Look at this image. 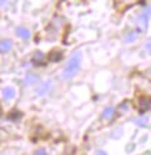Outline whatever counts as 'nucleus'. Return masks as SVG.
I'll use <instances>...</instances> for the list:
<instances>
[{
	"mask_svg": "<svg viewBox=\"0 0 151 155\" xmlns=\"http://www.w3.org/2000/svg\"><path fill=\"white\" fill-rule=\"evenodd\" d=\"M81 62H82V53L80 50H77V52H74L73 54L69 57L67 66H65L64 71L62 73L63 80H71L72 77H74L77 74V72L80 71Z\"/></svg>",
	"mask_w": 151,
	"mask_h": 155,
	"instance_id": "f257e3e1",
	"label": "nucleus"
},
{
	"mask_svg": "<svg viewBox=\"0 0 151 155\" xmlns=\"http://www.w3.org/2000/svg\"><path fill=\"white\" fill-rule=\"evenodd\" d=\"M151 19V6H147L145 10L138 15L136 23L140 27L141 30H146L147 29V24H149V20Z\"/></svg>",
	"mask_w": 151,
	"mask_h": 155,
	"instance_id": "f03ea898",
	"label": "nucleus"
},
{
	"mask_svg": "<svg viewBox=\"0 0 151 155\" xmlns=\"http://www.w3.org/2000/svg\"><path fill=\"white\" fill-rule=\"evenodd\" d=\"M137 106L141 112L147 111L151 107V96H140L137 99Z\"/></svg>",
	"mask_w": 151,
	"mask_h": 155,
	"instance_id": "7ed1b4c3",
	"label": "nucleus"
},
{
	"mask_svg": "<svg viewBox=\"0 0 151 155\" xmlns=\"http://www.w3.org/2000/svg\"><path fill=\"white\" fill-rule=\"evenodd\" d=\"M48 58H49V61H52V62H59L63 58V52L61 49H53L49 52Z\"/></svg>",
	"mask_w": 151,
	"mask_h": 155,
	"instance_id": "20e7f679",
	"label": "nucleus"
},
{
	"mask_svg": "<svg viewBox=\"0 0 151 155\" xmlns=\"http://www.w3.org/2000/svg\"><path fill=\"white\" fill-rule=\"evenodd\" d=\"M13 48V43L10 39H4L0 42V53H8Z\"/></svg>",
	"mask_w": 151,
	"mask_h": 155,
	"instance_id": "39448f33",
	"label": "nucleus"
},
{
	"mask_svg": "<svg viewBox=\"0 0 151 155\" xmlns=\"http://www.w3.org/2000/svg\"><path fill=\"white\" fill-rule=\"evenodd\" d=\"M17 34L18 37H20L21 39H28V38L30 37V32L29 29H27V28H23V27H19L17 29Z\"/></svg>",
	"mask_w": 151,
	"mask_h": 155,
	"instance_id": "423d86ee",
	"label": "nucleus"
},
{
	"mask_svg": "<svg viewBox=\"0 0 151 155\" xmlns=\"http://www.w3.org/2000/svg\"><path fill=\"white\" fill-rule=\"evenodd\" d=\"M3 95H4V99L5 100H11L15 97V90L11 87H8L3 91Z\"/></svg>",
	"mask_w": 151,
	"mask_h": 155,
	"instance_id": "0eeeda50",
	"label": "nucleus"
},
{
	"mask_svg": "<svg viewBox=\"0 0 151 155\" xmlns=\"http://www.w3.org/2000/svg\"><path fill=\"white\" fill-rule=\"evenodd\" d=\"M50 88H52V83H50V82H45V83H43L42 86L38 88V93L39 95H45V93H48L50 91Z\"/></svg>",
	"mask_w": 151,
	"mask_h": 155,
	"instance_id": "6e6552de",
	"label": "nucleus"
},
{
	"mask_svg": "<svg viewBox=\"0 0 151 155\" xmlns=\"http://www.w3.org/2000/svg\"><path fill=\"white\" fill-rule=\"evenodd\" d=\"M113 115H115V109H112V107H107V109L103 111L102 113V117L103 119H107V120H111L113 117Z\"/></svg>",
	"mask_w": 151,
	"mask_h": 155,
	"instance_id": "1a4fd4ad",
	"label": "nucleus"
},
{
	"mask_svg": "<svg viewBox=\"0 0 151 155\" xmlns=\"http://www.w3.org/2000/svg\"><path fill=\"white\" fill-rule=\"evenodd\" d=\"M44 58H45V56H44L42 52H35L34 53L33 61H34V63H37V64H40V63H43Z\"/></svg>",
	"mask_w": 151,
	"mask_h": 155,
	"instance_id": "9d476101",
	"label": "nucleus"
},
{
	"mask_svg": "<svg viewBox=\"0 0 151 155\" xmlns=\"http://www.w3.org/2000/svg\"><path fill=\"white\" fill-rule=\"evenodd\" d=\"M137 39V33L136 32H131L130 34L125 37V43H131V42H135Z\"/></svg>",
	"mask_w": 151,
	"mask_h": 155,
	"instance_id": "9b49d317",
	"label": "nucleus"
},
{
	"mask_svg": "<svg viewBox=\"0 0 151 155\" xmlns=\"http://www.w3.org/2000/svg\"><path fill=\"white\" fill-rule=\"evenodd\" d=\"M118 109L121 112H127L128 110H130V102H128V101H124V102L118 106Z\"/></svg>",
	"mask_w": 151,
	"mask_h": 155,
	"instance_id": "f8f14e48",
	"label": "nucleus"
},
{
	"mask_svg": "<svg viewBox=\"0 0 151 155\" xmlns=\"http://www.w3.org/2000/svg\"><path fill=\"white\" fill-rule=\"evenodd\" d=\"M38 80L37 76H33V74H28V78H27V82L28 83H33V82H35Z\"/></svg>",
	"mask_w": 151,
	"mask_h": 155,
	"instance_id": "ddd939ff",
	"label": "nucleus"
},
{
	"mask_svg": "<svg viewBox=\"0 0 151 155\" xmlns=\"http://www.w3.org/2000/svg\"><path fill=\"white\" fill-rule=\"evenodd\" d=\"M145 48H146L147 52H150V53H151V39H150L146 44H145Z\"/></svg>",
	"mask_w": 151,
	"mask_h": 155,
	"instance_id": "4468645a",
	"label": "nucleus"
},
{
	"mask_svg": "<svg viewBox=\"0 0 151 155\" xmlns=\"http://www.w3.org/2000/svg\"><path fill=\"white\" fill-rule=\"evenodd\" d=\"M147 121H149V120H147V119H142V120H137V125H145V124H147Z\"/></svg>",
	"mask_w": 151,
	"mask_h": 155,
	"instance_id": "2eb2a0df",
	"label": "nucleus"
},
{
	"mask_svg": "<svg viewBox=\"0 0 151 155\" xmlns=\"http://www.w3.org/2000/svg\"><path fill=\"white\" fill-rule=\"evenodd\" d=\"M35 154H45V150H38L35 151Z\"/></svg>",
	"mask_w": 151,
	"mask_h": 155,
	"instance_id": "dca6fc26",
	"label": "nucleus"
}]
</instances>
